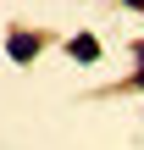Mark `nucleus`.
<instances>
[{"mask_svg": "<svg viewBox=\"0 0 144 150\" xmlns=\"http://www.w3.org/2000/svg\"><path fill=\"white\" fill-rule=\"evenodd\" d=\"M6 56H11V61H33V56H39V39H33V33H11V39H6Z\"/></svg>", "mask_w": 144, "mask_h": 150, "instance_id": "1", "label": "nucleus"}, {"mask_svg": "<svg viewBox=\"0 0 144 150\" xmlns=\"http://www.w3.org/2000/svg\"><path fill=\"white\" fill-rule=\"evenodd\" d=\"M67 50H72V61H100V39H94V33H72Z\"/></svg>", "mask_w": 144, "mask_h": 150, "instance_id": "2", "label": "nucleus"}, {"mask_svg": "<svg viewBox=\"0 0 144 150\" xmlns=\"http://www.w3.org/2000/svg\"><path fill=\"white\" fill-rule=\"evenodd\" d=\"M139 61H144V45H139ZM139 83H144V67H139Z\"/></svg>", "mask_w": 144, "mask_h": 150, "instance_id": "3", "label": "nucleus"}]
</instances>
